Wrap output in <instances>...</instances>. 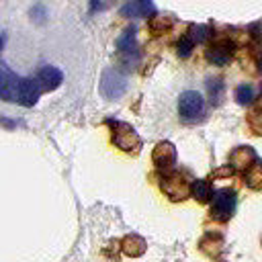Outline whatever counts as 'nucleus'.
I'll list each match as a JSON object with an SVG mask.
<instances>
[{
  "label": "nucleus",
  "instance_id": "1",
  "mask_svg": "<svg viewBox=\"0 0 262 262\" xmlns=\"http://www.w3.org/2000/svg\"><path fill=\"white\" fill-rule=\"evenodd\" d=\"M106 125L111 127V137H113V143L127 151V154H135L137 149H141V141H139V135L135 133V129L129 125V123H121V121H115V119H108Z\"/></svg>",
  "mask_w": 262,
  "mask_h": 262
},
{
  "label": "nucleus",
  "instance_id": "2",
  "mask_svg": "<svg viewBox=\"0 0 262 262\" xmlns=\"http://www.w3.org/2000/svg\"><path fill=\"white\" fill-rule=\"evenodd\" d=\"M178 115H180V119L184 123H190V125L203 121V117H205V100H203V96L199 92H194V90L182 92L180 98H178Z\"/></svg>",
  "mask_w": 262,
  "mask_h": 262
},
{
  "label": "nucleus",
  "instance_id": "3",
  "mask_svg": "<svg viewBox=\"0 0 262 262\" xmlns=\"http://www.w3.org/2000/svg\"><path fill=\"white\" fill-rule=\"evenodd\" d=\"M125 90H127V80H125V76H123L121 72L113 70V68L104 70V74H102V78H100V94H102L106 100H117V98H121V96L125 94Z\"/></svg>",
  "mask_w": 262,
  "mask_h": 262
},
{
  "label": "nucleus",
  "instance_id": "4",
  "mask_svg": "<svg viewBox=\"0 0 262 262\" xmlns=\"http://www.w3.org/2000/svg\"><path fill=\"white\" fill-rule=\"evenodd\" d=\"M235 205H237V194L231 188H221L217 192V196L213 199L211 205V217L217 221H227L233 213H235Z\"/></svg>",
  "mask_w": 262,
  "mask_h": 262
},
{
  "label": "nucleus",
  "instance_id": "5",
  "mask_svg": "<svg viewBox=\"0 0 262 262\" xmlns=\"http://www.w3.org/2000/svg\"><path fill=\"white\" fill-rule=\"evenodd\" d=\"M160 186H162V190H164L172 201H182L184 196H188V184H186L184 176L178 174V172H172V170L162 172Z\"/></svg>",
  "mask_w": 262,
  "mask_h": 262
},
{
  "label": "nucleus",
  "instance_id": "6",
  "mask_svg": "<svg viewBox=\"0 0 262 262\" xmlns=\"http://www.w3.org/2000/svg\"><path fill=\"white\" fill-rule=\"evenodd\" d=\"M23 80L25 78H18L8 68H0V98L2 100H10V102H16L18 100L20 86H23Z\"/></svg>",
  "mask_w": 262,
  "mask_h": 262
},
{
  "label": "nucleus",
  "instance_id": "7",
  "mask_svg": "<svg viewBox=\"0 0 262 262\" xmlns=\"http://www.w3.org/2000/svg\"><path fill=\"white\" fill-rule=\"evenodd\" d=\"M61 80H63L61 70H57V68H53V66H45V68L37 70V74H35V82H37V86H39L41 92H51V90H55V88L61 84Z\"/></svg>",
  "mask_w": 262,
  "mask_h": 262
},
{
  "label": "nucleus",
  "instance_id": "8",
  "mask_svg": "<svg viewBox=\"0 0 262 262\" xmlns=\"http://www.w3.org/2000/svg\"><path fill=\"white\" fill-rule=\"evenodd\" d=\"M176 162V147L170 143V141H160L156 147H154V164L160 172H166V170H172Z\"/></svg>",
  "mask_w": 262,
  "mask_h": 262
},
{
  "label": "nucleus",
  "instance_id": "9",
  "mask_svg": "<svg viewBox=\"0 0 262 262\" xmlns=\"http://www.w3.org/2000/svg\"><path fill=\"white\" fill-rule=\"evenodd\" d=\"M154 10L156 8H154L151 0H129L121 8V14L127 18H145V16H151Z\"/></svg>",
  "mask_w": 262,
  "mask_h": 262
},
{
  "label": "nucleus",
  "instance_id": "10",
  "mask_svg": "<svg viewBox=\"0 0 262 262\" xmlns=\"http://www.w3.org/2000/svg\"><path fill=\"white\" fill-rule=\"evenodd\" d=\"M39 86L35 82V78H27L23 80V86H20V92H18V104H25V106H33L37 100H39Z\"/></svg>",
  "mask_w": 262,
  "mask_h": 262
},
{
  "label": "nucleus",
  "instance_id": "11",
  "mask_svg": "<svg viewBox=\"0 0 262 262\" xmlns=\"http://www.w3.org/2000/svg\"><path fill=\"white\" fill-rule=\"evenodd\" d=\"M205 55H207V59H209L213 66H225V63L231 61L233 49H231V45H227V43H219V45L209 47Z\"/></svg>",
  "mask_w": 262,
  "mask_h": 262
},
{
  "label": "nucleus",
  "instance_id": "12",
  "mask_svg": "<svg viewBox=\"0 0 262 262\" xmlns=\"http://www.w3.org/2000/svg\"><path fill=\"white\" fill-rule=\"evenodd\" d=\"M135 35H137L135 27H129V29H125L121 33V37L117 41V49L123 55H135L137 53V39H135Z\"/></svg>",
  "mask_w": 262,
  "mask_h": 262
},
{
  "label": "nucleus",
  "instance_id": "13",
  "mask_svg": "<svg viewBox=\"0 0 262 262\" xmlns=\"http://www.w3.org/2000/svg\"><path fill=\"white\" fill-rule=\"evenodd\" d=\"M190 194L199 201V203H211L213 199V184L209 180H194L190 184Z\"/></svg>",
  "mask_w": 262,
  "mask_h": 262
},
{
  "label": "nucleus",
  "instance_id": "14",
  "mask_svg": "<svg viewBox=\"0 0 262 262\" xmlns=\"http://www.w3.org/2000/svg\"><path fill=\"white\" fill-rule=\"evenodd\" d=\"M205 86H207V96H209L211 104L217 106L221 102V98H223V82H221V78H207Z\"/></svg>",
  "mask_w": 262,
  "mask_h": 262
},
{
  "label": "nucleus",
  "instance_id": "15",
  "mask_svg": "<svg viewBox=\"0 0 262 262\" xmlns=\"http://www.w3.org/2000/svg\"><path fill=\"white\" fill-rule=\"evenodd\" d=\"M246 184L250 188H256V190L262 188V162L258 158L252 162V166L246 172Z\"/></svg>",
  "mask_w": 262,
  "mask_h": 262
},
{
  "label": "nucleus",
  "instance_id": "16",
  "mask_svg": "<svg viewBox=\"0 0 262 262\" xmlns=\"http://www.w3.org/2000/svg\"><path fill=\"white\" fill-rule=\"evenodd\" d=\"M143 250H145V244H143L141 237H137V235H127V237L123 239V252H125L127 256H139Z\"/></svg>",
  "mask_w": 262,
  "mask_h": 262
},
{
  "label": "nucleus",
  "instance_id": "17",
  "mask_svg": "<svg viewBox=\"0 0 262 262\" xmlns=\"http://www.w3.org/2000/svg\"><path fill=\"white\" fill-rule=\"evenodd\" d=\"M233 98H235L237 104H244V106H246V104H252V102H254V88L248 86V84H242V86L235 88Z\"/></svg>",
  "mask_w": 262,
  "mask_h": 262
},
{
  "label": "nucleus",
  "instance_id": "18",
  "mask_svg": "<svg viewBox=\"0 0 262 262\" xmlns=\"http://www.w3.org/2000/svg\"><path fill=\"white\" fill-rule=\"evenodd\" d=\"M188 37H190L194 43H205V41L211 39V27H209V25H194V27H190Z\"/></svg>",
  "mask_w": 262,
  "mask_h": 262
},
{
  "label": "nucleus",
  "instance_id": "19",
  "mask_svg": "<svg viewBox=\"0 0 262 262\" xmlns=\"http://www.w3.org/2000/svg\"><path fill=\"white\" fill-rule=\"evenodd\" d=\"M192 45H194V41L186 35V37H180L178 39V43H176V51H178V55L180 57H188L190 53H192Z\"/></svg>",
  "mask_w": 262,
  "mask_h": 262
},
{
  "label": "nucleus",
  "instance_id": "20",
  "mask_svg": "<svg viewBox=\"0 0 262 262\" xmlns=\"http://www.w3.org/2000/svg\"><path fill=\"white\" fill-rule=\"evenodd\" d=\"M201 248H203V250H207L211 256H215V254L219 252V248H221V239H219V237H215V242H211V235H209V237H205V242L201 244Z\"/></svg>",
  "mask_w": 262,
  "mask_h": 262
},
{
  "label": "nucleus",
  "instance_id": "21",
  "mask_svg": "<svg viewBox=\"0 0 262 262\" xmlns=\"http://www.w3.org/2000/svg\"><path fill=\"white\" fill-rule=\"evenodd\" d=\"M4 39H6V33H0V49L4 47Z\"/></svg>",
  "mask_w": 262,
  "mask_h": 262
},
{
  "label": "nucleus",
  "instance_id": "22",
  "mask_svg": "<svg viewBox=\"0 0 262 262\" xmlns=\"http://www.w3.org/2000/svg\"><path fill=\"white\" fill-rule=\"evenodd\" d=\"M258 70H260V72H262V55H260V57H258Z\"/></svg>",
  "mask_w": 262,
  "mask_h": 262
},
{
  "label": "nucleus",
  "instance_id": "23",
  "mask_svg": "<svg viewBox=\"0 0 262 262\" xmlns=\"http://www.w3.org/2000/svg\"><path fill=\"white\" fill-rule=\"evenodd\" d=\"M260 92H262V86H260Z\"/></svg>",
  "mask_w": 262,
  "mask_h": 262
}]
</instances>
